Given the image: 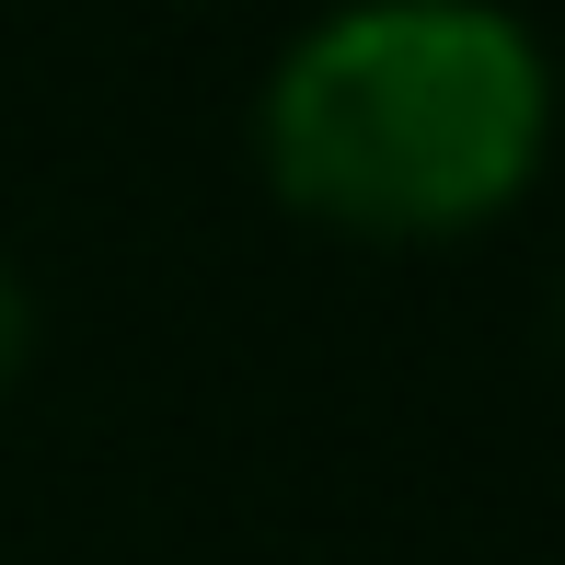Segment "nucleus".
<instances>
[{
	"label": "nucleus",
	"instance_id": "1",
	"mask_svg": "<svg viewBox=\"0 0 565 565\" xmlns=\"http://www.w3.org/2000/svg\"><path fill=\"white\" fill-rule=\"evenodd\" d=\"M554 70L497 0H347L266 70L254 150L300 220L358 243L484 231L543 173Z\"/></svg>",
	"mask_w": 565,
	"mask_h": 565
},
{
	"label": "nucleus",
	"instance_id": "2",
	"mask_svg": "<svg viewBox=\"0 0 565 565\" xmlns=\"http://www.w3.org/2000/svg\"><path fill=\"white\" fill-rule=\"evenodd\" d=\"M23 347H35V312H23V277L0 266V393H12V370H23Z\"/></svg>",
	"mask_w": 565,
	"mask_h": 565
}]
</instances>
